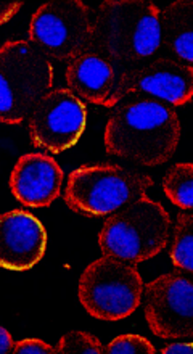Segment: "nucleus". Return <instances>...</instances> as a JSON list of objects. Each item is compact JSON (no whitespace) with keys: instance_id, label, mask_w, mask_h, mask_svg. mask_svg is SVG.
Returning <instances> with one entry per match:
<instances>
[{"instance_id":"1","label":"nucleus","mask_w":193,"mask_h":354,"mask_svg":"<svg viewBox=\"0 0 193 354\" xmlns=\"http://www.w3.org/2000/svg\"><path fill=\"white\" fill-rule=\"evenodd\" d=\"M176 110L156 100L121 103L108 118L103 134L107 153L142 166H160L172 158L181 140Z\"/></svg>"},{"instance_id":"21","label":"nucleus","mask_w":193,"mask_h":354,"mask_svg":"<svg viewBox=\"0 0 193 354\" xmlns=\"http://www.w3.org/2000/svg\"><path fill=\"white\" fill-rule=\"evenodd\" d=\"M163 354H192L193 345L190 342H176V343H167L166 346H163Z\"/></svg>"},{"instance_id":"8","label":"nucleus","mask_w":193,"mask_h":354,"mask_svg":"<svg viewBox=\"0 0 193 354\" xmlns=\"http://www.w3.org/2000/svg\"><path fill=\"white\" fill-rule=\"evenodd\" d=\"M193 68L172 58H155L145 65L122 71L107 108L126 100H156L169 106H182L192 100Z\"/></svg>"},{"instance_id":"18","label":"nucleus","mask_w":193,"mask_h":354,"mask_svg":"<svg viewBox=\"0 0 193 354\" xmlns=\"http://www.w3.org/2000/svg\"><path fill=\"white\" fill-rule=\"evenodd\" d=\"M108 354H155L156 348L151 345L147 338L136 333H126V335L116 337L105 346Z\"/></svg>"},{"instance_id":"2","label":"nucleus","mask_w":193,"mask_h":354,"mask_svg":"<svg viewBox=\"0 0 193 354\" xmlns=\"http://www.w3.org/2000/svg\"><path fill=\"white\" fill-rule=\"evenodd\" d=\"M161 48L160 8L150 0H105L93 15L91 52L136 65Z\"/></svg>"},{"instance_id":"12","label":"nucleus","mask_w":193,"mask_h":354,"mask_svg":"<svg viewBox=\"0 0 193 354\" xmlns=\"http://www.w3.org/2000/svg\"><path fill=\"white\" fill-rule=\"evenodd\" d=\"M63 177L60 165L50 155L26 153L13 166L10 190L28 208H46L60 196Z\"/></svg>"},{"instance_id":"10","label":"nucleus","mask_w":193,"mask_h":354,"mask_svg":"<svg viewBox=\"0 0 193 354\" xmlns=\"http://www.w3.org/2000/svg\"><path fill=\"white\" fill-rule=\"evenodd\" d=\"M143 313L150 330L165 340L190 338L193 333V283L189 275L163 274L143 285Z\"/></svg>"},{"instance_id":"11","label":"nucleus","mask_w":193,"mask_h":354,"mask_svg":"<svg viewBox=\"0 0 193 354\" xmlns=\"http://www.w3.org/2000/svg\"><path fill=\"white\" fill-rule=\"evenodd\" d=\"M47 230L36 216L23 209L0 214V268L29 270L44 258Z\"/></svg>"},{"instance_id":"6","label":"nucleus","mask_w":193,"mask_h":354,"mask_svg":"<svg viewBox=\"0 0 193 354\" xmlns=\"http://www.w3.org/2000/svg\"><path fill=\"white\" fill-rule=\"evenodd\" d=\"M143 285L134 264L103 254L82 270L77 297L92 317L115 322L140 306Z\"/></svg>"},{"instance_id":"13","label":"nucleus","mask_w":193,"mask_h":354,"mask_svg":"<svg viewBox=\"0 0 193 354\" xmlns=\"http://www.w3.org/2000/svg\"><path fill=\"white\" fill-rule=\"evenodd\" d=\"M66 88L82 102L108 106L118 82L116 68L111 62L89 52L69 62L66 68Z\"/></svg>"},{"instance_id":"20","label":"nucleus","mask_w":193,"mask_h":354,"mask_svg":"<svg viewBox=\"0 0 193 354\" xmlns=\"http://www.w3.org/2000/svg\"><path fill=\"white\" fill-rule=\"evenodd\" d=\"M23 7V2H0V26L8 23Z\"/></svg>"},{"instance_id":"3","label":"nucleus","mask_w":193,"mask_h":354,"mask_svg":"<svg viewBox=\"0 0 193 354\" xmlns=\"http://www.w3.org/2000/svg\"><path fill=\"white\" fill-rule=\"evenodd\" d=\"M169 235V213L145 195L108 216L98 234V247L107 257L138 264L161 253Z\"/></svg>"},{"instance_id":"7","label":"nucleus","mask_w":193,"mask_h":354,"mask_svg":"<svg viewBox=\"0 0 193 354\" xmlns=\"http://www.w3.org/2000/svg\"><path fill=\"white\" fill-rule=\"evenodd\" d=\"M92 10L81 0H52L39 7L29 23V42L48 60L73 62L91 52Z\"/></svg>"},{"instance_id":"14","label":"nucleus","mask_w":193,"mask_h":354,"mask_svg":"<svg viewBox=\"0 0 193 354\" xmlns=\"http://www.w3.org/2000/svg\"><path fill=\"white\" fill-rule=\"evenodd\" d=\"M160 41L172 60L193 68L192 0H177L160 10Z\"/></svg>"},{"instance_id":"5","label":"nucleus","mask_w":193,"mask_h":354,"mask_svg":"<svg viewBox=\"0 0 193 354\" xmlns=\"http://www.w3.org/2000/svg\"><path fill=\"white\" fill-rule=\"evenodd\" d=\"M153 185L150 176L125 166L102 163L84 165L74 169L64 187V203L89 218L116 213L142 196Z\"/></svg>"},{"instance_id":"9","label":"nucleus","mask_w":193,"mask_h":354,"mask_svg":"<svg viewBox=\"0 0 193 354\" xmlns=\"http://www.w3.org/2000/svg\"><path fill=\"white\" fill-rule=\"evenodd\" d=\"M86 105L66 87L47 92L28 116L31 144L53 155L76 145L86 131Z\"/></svg>"},{"instance_id":"17","label":"nucleus","mask_w":193,"mask_h":354,"mask_svg":"<svg viewBox=\"0 0 193 354\" xmlns=\"http://www.w3.org/2000/svg\"><path fill=\"white\" fill-rule=\"evenodd\" d=\"M57 354H103L105 346L97 337L87 332L73 330L64 333L55 345Z\"/></svg>"},{"instance_id":"4","label":"nucleus","mask_w":193,"mask_h":354,"mask_svg":"<svg viewBox=\"0 0 193 354\" xmlns=\"http://www.w3.org/2000/svg\"><path fill=\"white\" fill-rule=\"evenodd\" d=\"M55 70L29 41L0 46V122L21 124L36 103L52 91Z\"/></svg>"},{"instance_id":"15","label":"nucleus","mask_w":193,"mask_h":354,"mask_svg":"<svg viewBox=\"0 0 193 354\" xmlns=\"http://www.w3.org/2000/svg\"><path fill=\"white\" fill-rule=\"evenodd\" d=\"M171 261L182 272H193V214L184 211L177 214L176 225L172 229V243L169 250Z\"/></svg>"},{"instance_id":"19","label":"nucleus","mask_w":193,"mask_h":354,"mask_svg":"<svg viewBox=\"0 0 193 354\" xmlns=\"http://www.w3.org/2000/svg\"><path fill=\"white\" fill-rule=\"evenodd\" d=\"M13 354H57V348L48 345L39 338H26V340L15 342Z\"/></svg>"},{"instance_id":"16","label":"nucleus","mask_w":193,"mask_h":354,"mask_svg":"<svg viewBox=\"0 0 193 354\" xmlns=\"http://www.w3.org/2000/svg\"><path fill=\"white\" fill-rule=\"evenodd\" d=\"M163 190L169 201L184 211L193 209V165H172L163 179Z\"/></svg>"},{"instance_id":"22","label":"nucleus","mask_w":193,"mask_h":354,"mask_svg":"<svg viewBox=\"0 0 193 354\" xmlns=\"http://www.w3.org/2000/svg\"><path fill=\"white\" fill-rule=\"evenodd\" d=\"M13 338L7 328L0 327V354H10L13 350Z\"/></svg>"}]
</instances>
